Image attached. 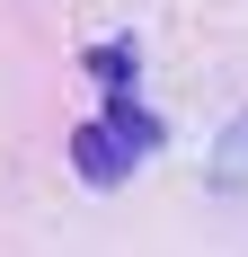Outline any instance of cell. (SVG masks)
<instances>
[{"instance_id":"1","label":"cell","mask_w":248,"mask_h":257,"mask_svg":"<svg viewBox=\"0 0 248 257\" xmlns=\"http://www.w3.org/2000/svg\"><path fill=\"white\" fill-rule=\"evenodd\" d=\"M151 151H160V115H151L142 98H106L98 124L71 133V169H80V186H124Z\"/></svg>"},{"instance_id":"2","label":"cell","mask_w":248,"mask_h":257,"mask_svg":"<svg viewBox=\"0 0 248 257\" xmlns=\"http://www.w3.org/2000/svg\"><path fill=\"white\" fill-rule=\"evenodd\" d=\"M213 186H222V195H239V186H248V115L213 142Z\"/></svg>"}]
</instances>
